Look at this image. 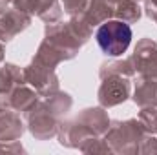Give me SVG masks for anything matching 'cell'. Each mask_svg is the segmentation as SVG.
<instances>
[{
  "label": "cell",
  "mask_w": 157,
  "mask_h": 155,
  "mask_svg": "<svg viewBox=\"0 0 157 155\" xmlns=\"http://www.w3.org/2000/svg\"><path fill=\"white\" fill-rule=\"evenodd\" d=\"M130 42H132V29L128 24L121 20H110L97 29V44L110 57L122 55L128 49Z\"/></svg>",
  "instance_id": "1"
}]
</instances>
